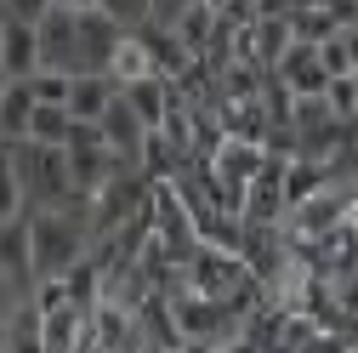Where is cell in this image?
I'll list each match as a JSON object with an SVG mask.
<instances>
[{
    "instance_id": "obj_1",
    "label": "cell",
    "mask_w": 358,
    "mask_h": 353,
    "mask_svg": "<svg viewBox=\"0 0 358 353\" xmlns=\"http://www.w3.org/2000/svg\"><path fill=\"white\" fill-rule=\"evenodd\" d=\"M74 256H80V234L63 228V211H46L29 228V262H34V274L40 279H63L74 268Z\"/></svg>"
},
{
    "instance_id": "obj_2",
    "label": "cell",
    "mask_w": 358,
    "mask_h": 353,
    "mask_svg": "<svg viewBox=\"0 0 358 353\" xmlns=\"http://www.w3.org/2000/svg\"><path fill=\"white\" fill-rule=\"evenodd\" d=\"M97 131H103V137H108L120 154H137V143H143V120H137V109H131L125 97L108 103V114L97 120Z\"/></svg>"
},
{
    "instance_id": "obj_3",
    "label": "cell",
    "mask_w": 358,
    "mask_h": 353,
    "mask_svg": "<svg viewBox=\"0 0 358 353\" xmlns=\"http://www.w3.org/2000/svg\"><path fill=\"white\" fill-rule=\"evenodd\" d=\"M23 137H29V143H52V148H63V143L74 137V120H69V109H57V103H34V114H29V125H23Z\"/></svg>"
},
{
    "instance_id": "obj_4",
    "label": "cell",
    "mask_w": 358,
    "mask_h": 353,
    "mask_svg": "<svg viewBox=\"0 0 358 353\" xmlns=\"http://www.w3.org/2000/svg\"><path fill=\"white\" fill-rule=\"evenodd\" d=\"M108 103H114V92H108L103 80H74V85H69V120H74V125L92 120V131H97V120L108 114Z\"/></svg>"
},
{
    "instance_id": "obj_5",
    "label": "cell",
    "mask_w": 358,
    "mask_h": 353,
    "mask_svg": "<svg viewBox=\"0 0 358 353\" xmlns=\"http://www.w3.org/2000/svg\"><path fill=\"white\" fill-rule=\"evenodd\" d=\"M23 262H29V228L23 223H6V228H0V274L23 268Z\"/></svg>"
},
{
    "instance_id": "obj_6",
    "label": "cell",
    "mask_w": 358,
    "mask_h": 353,
    "mask_svg": "<svg viewBox=\"0 0 358 353\" xmlns=\"http://www.w3.org/2000/svg\"><path fill=\"white\" fill-rule=\"evenodd\" d=\"M6 6H12V23H29V29H40V23L52 18V6H57V0H6Z\"/></svg>"
},
{
    "instance_id": "obj_7",
    "label": "cell",
    "mask_w": 358,
    "mask_h": 353,
    "mask_svg": "<svg viewBox=\"0 0 358 353\" xmlns=\"http://www.w3.org/2000/svg\"><path fill=\"white\" fill-rule=\"evenodd\" d=\"M12 307H17V296H12V274H0V319H12Z\"/></svg>"
}]
</instances>
